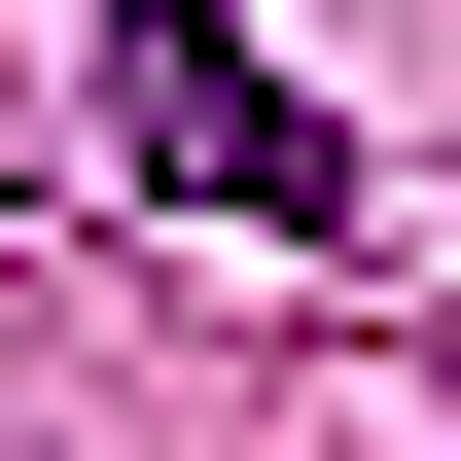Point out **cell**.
<instances>
[{
  "label": "cell",
  "mask_w": 461,
  "mask_h": 461,
  "mask_svg": "<svg viewBox=\"0 0 461 461\" xmlns=\"http://www.w3.org/2000/svg\"><path fill=\"white\" fill-rule=\"evenodd\" d=\"M107 142L177 177V213H249V249H355V142H320L285 71L213 36V0H107Z\"/></svg>",
  "instance_id": "cell-1"
}]
</instances>
